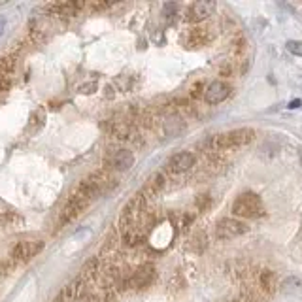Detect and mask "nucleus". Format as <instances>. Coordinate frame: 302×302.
<instances>
[{"label":"nucleus","mask_w":302,"mask_h":302,"mask_svg":"<svg viewBox=\"0 0 302 302\" xmlns=\"http://www.w3.org/2000/svg\"><path fill=\"white\" fill-rule=\"evenodd\" d=\"M302 106V100H293V102H289V108L291 110H296V108H300Z\"/></svg>","instance_id":"nucleus-20"},{"label":"nucleus","mask_w":302,"mask_h":302,"mask_svg":"<svg viewBox=\"0 0 302 302\" xmlns=\"http://www.w3.org/2000/svg\"><path fill=\"white\" fill-rule=\"evenodd\" d=\"M8 83H10L8 79H2V78H0V91H4V89L8 87Z\"/></svg>","instance_id":"nucleus-21"},{"label":"nucleus","mask_w":302,"mask_h":302,"mask_svg":"<svg viewBox=\"0 0 302 302\" xmlns=\"http://www.w3.org/2000/svg\"><path fill=\"white\" fill-rule=\"evenodd\" d=\"M110 132L119 140H127L131 138V125L125 123V121H114L112 127H110Z\"/></svg>","instance_id":"nucleus-15"},{"label":"nucleus","mask_w":302,"mask_h":302,"mask_svg":"<svg viewBox=\"0 0 302 302\" xmlns=\"http://www.w3.org/2000/svg\"><path fill=\"white\" fill-rule=\"evenodd\" d=\"M287 51H289V53H293V55H296V57H302V42L289 40V42H287Z\"/></svg>","instance_id":"nucleus-18"},{"label":"nucleus","mask_w":302,"mask_h":302,"mask_svg":"<svg viewBox=\"0 0 302 302\" xmlns=\"http://www.w3.org/2000/svg\"><path fill=\"white\" fill-rule=\"evenodd\" d=\"M216 12V2L212 0H200V2H194L187 8V21L191 23H200L204 19H208L212 14Z\"/></svg>","instance_id":"nucleus-9"},{"label":"nucleus","mask_w":302,"mask_h":302,"mask_svg":"<svg viewBox=\"0 0 302 302\" xmlns=\"http://www.w3.org/2000/svg\"><path fill=\"white\" fill-rule=\"evenodd\" d=\"M194 164V155L189 153V151H181V153H176L168 159V170L174 172V174H181V172L191 170V166Z\"/></svg>","instance_id":"nucleus-11"},{"label":"nucleus","mask_w":302,"mask_h":302,"mask_svg":"<svg viewBox=\"0 0 302 302\" xmlns=\"http://www.w3.org/2000/svg\"><path fill=\"white\" fill-rule=\"evenodd\" d=\"M253 138H255V131L253 129H236V131L214 136L208 142V146H212L214 151H223V149H234V147L248 146L249 142H253Z\"/></svg>","instance_id":"nucleus-2"},{"label":"nucleus","mask_w":302,"mask_h":302,"mask_svg":"<svg viewBox=\"0 0 302 302\" xmlns=\"http://www.w3.org/2000/svg\"><path fill=\"white\" fill-rule=\"evenodd\" d=\"M163 185H164V176L161 172H157V174H153V176L149 178V181H147V191L157 194L161 189H163Z\"/></svg>","instance_id":"nucleus-16"},{"label":"nucleus","mask_w":302,"mask_h":302,"mask_svg":"<svg viewBox=\"0 0 302 302\" xmlns=\"http://www.w3.org/2000/svg\"><path fill=\"white\" fill-rule=\"evenodd\" d=\"M155 276L157 272L151 264H142V266H138L127 278V287H131V289H144V287L151 285L155 281Z\"/></svg>","instance_id":"nucleus-8"},{"label":"nucleus","mask_w":302,"mask_h":302,"mask_svg":"<svg viewBox=\"0 0 302 302\" xmlns=\"http://www.w3.org/2000/svg\"><path fill=\"white\" fill-rule=\"evenodd\" d=\"M300 166H302V151H300Z\"/></svg>","instance_id":"nucleus-23"},{"label":"nucleus","mask_w":302,"mask_h":302,"mask_svg":"<svg viewBox=\"0 0 302 302\" xmlns=\"http://www.w3.org/2000/svg\"><path fill=\"white\" fill-rule=\"evenodd\" d=\"M17 68V59L16 55H4L0 57V78L10 79V76L16 72Z\"/></svg>","instance_id":"nucleus-14"},{"label":"nucleus","mask_w":302,"mask_h":302,"mask_svg":"<svg viewBox=\"0 0 302 302\" xmlns=\"http://www.w3.org/2000/svg\"><path fill=\"white\" fill-rule=\"evenodd\" d=\"M83 6H85V4H79V2H62V4H51V6H49V12L55 14V16L72 17V16H76Z\"/></svg>","instance_id":"nucleus-13"},{"label":"nucleus","mask_w":302,"mask_h":302,"mask_svg":"<svg viewBox=\"0 0 302 302\" xmlns=\"http://www.w3.org/2000/svg\"><path fill=\"white\" fill-rule=\"evenodd\" d=\"M231 94V85L225 81H212L204 91V100L208 104H219Z\"/></svg>","instance_id":"nucleus-10"},{"label":"nucleus","mask_w":302,"mask_h":302,"mask_svg":"<svg viewBox=\"0 0 302 302\" xmlns=\"http://www.w3.org/2000/svg\"><path fill=\"white\" fill-rule=\"evenodd\" d=\"M104 164L108 168H112V170L125 172L134 164V155L129 149H114V151H110L108 155L104 157Z\"/></svg>","instance_id":"nucleus-7"},{"label":"nucleus","mask_w":302,"mask_h":302,"mask_svg":"<svg viewBox=\"0 0 302 302\" xmlns=\"http://www.w3.org/2000/svg\"><path fill=\"white\" fill-rule=\"evenodd\" d=\"M261 285L266 289V291H272L274 287H276V274L270 270H264L261 274Z\"/></svg>","instance_id":"nucleus-17"},{"label":"nucleus","mask_w":302,"mask_h":302,"mask_svg":"<svg viewBox=\"0 0 302 302\" xmlns=\"http://www.w3.org/2000/svg\"><path fill=\"white\" fill-rule=\"evenodd\" d=\"M44 249V242L42 240H21L17 242L14 249H12V261L14 263H27L32 257H36Z\"/></svg>","instance_id":"nucleus-5"},{"label":"nucleus","mask_w":302,"mask_h":302,"mask_svg":"<svg viewBox=\"0 0 302 302\" xmlns=\"http://www.w3.org/2000/svg\"><path fill=\"white\" fill-rule=\"evenodd\" d=\"M246 233H248V227L238 219H221L216 227V236L219 240H233Z\"/></svg>","instance_id":"nucleus-6"},{"label":"nucleus","mask_w":302,"mask_h":302,"mask_svg":"<svg viewBox=\"0 0 302 302\" xmlns=\"http://www.w3.org/2000/svg\"><path fill=\"white\" fill-rule=\"evenodd\" d=\"M233 214L236 217H261L264 214V206L261 196L255 193H242L233 204Z\"/></svg>","instance_id":"nucleus-3"},{"label":"nucleus","mask_w":302,"mask_h":302,"mask_svg":"<svg viewBox=\"0 0 302 302\" xmlns=\"http://www.w3.org/2000/svg\"><path fill=\"white\" fill-rule=\"evenodd\" d=\"M4 25H6V23H4V19H0V34L4 32Z\"/></svg>","instance_id":"nucleus-22"},{"label":"nucleus","mask_w":302,"mask_h":302,"mask_svg":"<svg viewBox=\"0 0 302 302\" xmlns=\"http://www.w3.org/2000/svg\"><path fill=\"white\" fill-rule=\"evenodd\" d=\"M163 10H164V17L166 19H170L172 16H176V12H178V6L174 4V2H166L163 6Z\"/></svg>","instance_id":"nucleus-19"},{"label":"nucleus","mask_w":302,"mask_h":302,"mask_svg":"<svg viewBox=\"0 0 302 302\" xmlns=\"http://www.w3.org/2000/svg\"><path fill=\"white\" fill-rule=\"evenodd\" d=\"M149 225L147 219V204L144 194H136L132 200L127 202L119 219V233L121 240L127 246H138L146 238V229Z\"/></svg>","instance_id":"nucleus-1"},{"label":"nucleus","mask_w":302,"mask_h":302,"mask_svg":"<svg viewBox=\"0 0 302 302\" xmlns=\"http://www.w3.org/2000/svg\"><path fill=\"white\" fill-rule=\"evenodd\" d=\"M89 202H91V198H89L83 191L76 189L74 194L68 198V202L64 204V208H62V212H61V217H59V223L66 225V223H70V221H74V219L89 206Z\"/></svg>","instance_id":"nucleus-4"},{"label":"nucleus","mask_w":302,"mask_h":302,"mask_svg":"<svg viewBox=\"0 0 302 302\" xmlns=\"http://www.w3.org/2000/svg\"><path fill=\"white\" fill-rule=\"evenodd\" d=\"M210 42H212V32H210V29H204V27L191 29L185 38V44L189 47H202L210 44Z\"/></svg>","instance_id":"nucleus-12"}]
</instances>
